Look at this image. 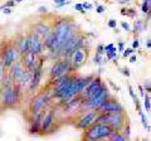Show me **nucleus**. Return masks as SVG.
Returning <instances> with one entry per match:
<instances>
[{
  "instance_id": "f257e3e1",
  "label": "nucleus",
  "mask_w": 151,
  "mask_h": 141,
  "mask_svg": "<svg viewBox=\"0 0 151 141\" xmlns=\"http://www.w3.org/2000/svg\"><path fill=\"white\" fill-rule=\"evenodd\" d=\"M22 91L18 84L14 83L13 86L0 90V102L4 109H15L20 103L22 100Z\"/></svg>"
},
{
  "instance_id": "f03ea898",
  "label": "nucleus",
  "mask_w": 151,
  "mask_h": 141,
  "mask_svg": "<svg viewBox=\"0 0 151 141\" xmlns=\"http://www.w3.org/2000/svg\"><path fill=\"white\" fill-rule=\"evenodd\" d=\"M96 122L98 124H106L111 126L113 130L121 131L127 124L126 112H113V114H98Z\"/></svg>"
},
{
  "instance_id": "7ed1b4c3",
  "label": "nucleus",
  "mask_w": 151,
  "mask_h": 141,
  "mask_svg": "<svg viewBox=\"0 0 151 141\" xmlns=\"http://www.w3.org/2000/svg\"><path fill=\"white\" fill-rule=\"evenodd\" d=\"M84 134L82 136V139L84 140H101V139H107L110 134L113 131L111 126H108L106 124H98L94 122L93 125H91L88 129L83 130Z\"/></svg>"
},
{
  "instance_id": "20e7f679",
  "label": "nucleus",
  "mask_w": 151,
  "mask_h": 141,
  "mask_svg": "<svg viewBox=\"0 0 151 141\" xmlns=\"http://www.w3.org/2000/svg\"><path fill=\"white\" fill-rule=\"evenodd\" d=\"M0 58H1L4 65L8 69L10 65L15 62V60H19L20 58V54L17 49L15 44H14V40L8 42V43H4L0 48Z\"/></svg>"
},
{
  "instance_id": "39448f33",
  "label": "nucleus",
  "mask_w": 151,
  "mask_h": 141,
  "mask_svg": "<svg viewBox=\"0 0 151 141\" xmlns=\"http://www.w3.org/2000/svg\"><path fill=\"white\" fill-rule=\"evenodd\" d=\"M52 98L50 92H39L35 96H33V98L29 102V112L30 115L38 114V112L44 111V109L49 105Z\"/></svg>"
},
{
  "instance_id": "423d86ee",
  "label": "nucleus",
  "mask_w": 151,
  "mask_h": 141,
  "mask_svg": "<svg viewBox=\"0 0 151 141\" xmlns=\"http://www.w3.org/2000/svg\"><path fill=\"white\" fill-rule=\"evenodd\" d=\"M108 97H110V93H108V90H107L106 84H103L102 88L96 93V95H93L92 97L86 98V100L82 101V110L83 109L97 110L98 107H100Z\"/></svg>"
},
{
  "instance_id": "0eeeda50",
  "label": "nucleus",
  "mask_w": 151,
  "mask_h": 141,
  "mask_svg": "<svg viewBox=\"0 0 151 141\" xmlns=\"http://www.w3.org/2000/svg\"><path fill=\"white\" fill-rule=\"evenodd\" d=\"M70 70H73L72 67H70V62H69V58L67 57H60L58 59L54 60L53 65L50 67L49 69V82L53 81V79L58 78L60 76H63V74L70 72Z\"/></svg>"
},
{
  "instance_id": "6e6552de",
  "label": "nucleus",
  "mask_w": 151,
  "mask_h": 141,
  "mask_svg": "<svg viewBox=\"0 0 151 141\" xmlns=\"http://www.w3.org/2000/svg\"><path fill=\"white\" fill-rule=\"evenodd\" d=\"M69 62H70V67H72L73 70L81 68L82 65L87 62L88 59V49L86 47H83V48H78L73 50L72 53L69 55Z\"/></svg>"
},
{
  "instance_id": "1a4fd4ad",
  "label": "nucleus",
  "mask_w": 151,
  "mask_h": 141,
  "mask_svg": "<svg viewBox=\"0 0 151 141\" xmlns=\"http://www.w3.org/2000/svg\"><path fill=\"white\" fill-rule=\"evenodd\" d=\"M97 116H98V111L97 110H88L86 111L84 114H82V116L76 121L74 124V127L78 129V130H86L88 129L91 125H93L97 120Z\"/></svg>"
},
{
  "instance_id": "9d476101",
  "label": "nucleus",
  "mask_w": 151,
  "mask_h": 141,
  "mask_svg": "<svg viewBox=\"0 0 151 141\" xmlns=\"http://www.w3.org/2000/svg\"><path fill=\"white\" fill-rule=\"evenodd\" d=\"M98 114H113V112H125V107L115 100L113 97H108L107 100L97 109Z\"/></svg>"
},
{
  "instance_id": "9b49d317",
  "label": "nucleus",
  "mask_w": 151,
  "mask_h": 141,
  "mask_svg": "<svg viewBox=\"0 0 151 141\" xmlns=\"http://www.w3.org/2000/svg\"><path fill=\"white\" fill-rule=\"evenodd\" d=\"M28 38H29V50L32 53H34L37 55L43 54V50H44L43 39L32 29L28 32Z\"/></svg>"
},
{
  "instance_id": "f8f14e48",
  "label": "nucleus",
  "mask_w": 151,
  "mask_h": 141,
  "mask_svg": "<svg viewBox=\"0 0 151 141\" xmlns=\"http://www.w3.org/2000/svg\"><path fill=\"white\" fill-rule=\"evenodd\" d=\"M55 116H57L55 109H49L47 112H44L43 116H42V121H40V132H43V134L49 132L55 122Z\"/></svg>"
},
{
  "instance_id": "ddd939ff",
  "label": "nucleus",
  "mask_w": 151,
  "mask_h": 141,
  "mask_svg": "<svg viewBox=\"0 0 151 141\" xmlns=\"http://www.w3.org/2000/svg\"><path fill=\"white\" fill-rule=\"evenodd\" d=\"M102 86H103V82H102L101 77L100 76L93 77L91 81H89V83L87 84V87L81 92V95L83 96L84 100H86V98H89L93 95H96V93L102 88Z\"/></svg>"
},
{
  "instance_id": "4468645a",
  "label": "nucleus",
  "mask_w": 151,
  "mask_h": 141,
  "mask_svg": "<svg viewBox=\"0 0 151 141\" xmlns=\"http://www.w3.org/2000/svg\"><path fill=\"white\" fill-rule=\"evenodd\" d=\"M14 44H15L17 49L19 52V54H27L29 50V38H28V34L25 33H18L15 35V39H14Z\"/></svg>"
},
{
  "instance_id": "2eb2a0df",
  "label": "nucleus",
  "mask_w": 151,
  "mask_h": 141,
  "mask_svg": "<svg viewBox=\"0 0 151 141\" xmlns=\"http://www.w3.org/2000/svg\"><path fill=\"white\" fill-rule=\"evenodd\" d=\"M24 72H25V68H24V65L22 64L20 60H15V62L8 68V73H9V76L12 77L14 83H17L19 79H20V77L23 76Z\"/></svg>"
},
{
  "instance_id": "dca6fc26",
  "label": "nucleus",
  "mask_w": 151,
  "mask_h": 141,
  "mask_svg": "<svg viewBox=\"0 0 151 141\" xmlns=\"http://www.w3.org/2000/svg\"><path fill=\"white\" fill-rule=\"evenodd\" d=\"M30 29L34 30L42 39H44L52 29V24H49V23L45 20H39V22H37L35 24H33Z\"/></svg>"
},
{
  "instance_id": "f3484780",
  "label": "nucleus",
  "mask_w": 151,
  "mask_h": 141,
  "mask_svg": "<svg viewBox=\"0 0 151 141\" xmlns=\"http://www.w3.org/2000/svg\"><path fill=\"white\" fill-rule=\"evenodd\" d=\"M42 77H43V68H37L34 72H32V78L29 82V92H34L38 90V87L40 86L42 82Z\"/></svg>"
},
{
  "instance_id": "a211bd4d",
  "label": "nucleus",
  "mask_w": 151,
  "mask_h": 141,
  "mask_svg": "<svg viewBox=\"0 0 151 141\" xmlns=\"http://www.w3.org/2000/svg\"><path fill=\"white\" fill-rule=\"evenodd\" d=\"M107 139H108V140H112V141H115V140L125 141V140H127V139H126V136H125V135H122L121 131H116V130H113Z\"/></svg>"
},
{
  "instance_id": "6ab92c4d",
  "label": "nucleus",
  "mask_w": 151,
  "mask_h": 141,
  "mask_svg": "<svg viewBox=\"0 0 151 141\" xmlns=\"http://www.w3.org/2000/svg\"><path fill=\"white\" fill-rule=\"evenodd\" d=\"M121 15H126L129 18H136L137 13H136L135 9H127V8H122L121 9Z\"/></svg>"
},
{
  "instance_id": "aec40b11",
  "label": "nucleus",
  "mask_w": 151,
  "mask_h": 141,
  "mask_svg": "<svg viewBox=\"0 0 151 141\" xmlns=\"http://www.w3.org/2000/svg\"><path fill=\"white\" fill-rule=\"evenodd\" d=\"M144 28H145V23H144V20L137 19V20L135 22V24H134V32H135V34H136V33H142Z\"/></svg>"
},
{
  "instance_id": "412c9836",
  "label": "nucleus",
  "mask_w": 151,
  "mask_h": 141,
  "mask_svg": "<svg viewBox=\"0 0 151 141\" xmlns=\"http://www.w3.org/2000/svg\"><path fill=\"white\" fill-rule=\"evenodd\" d=\"M137 112H139V115H140V117H141V122H142L144 127L147 130V131H151V126L149 125V121H147V119H146V116H145V114L142 112V110H140V111H137Z\"/></svg>"
},
{
  "instance_id": "4be33fe9",
  "label": "nucleus",
  "mask_w": 151,
  "mask_h": 141,
  "mask_svg": "<svg viewBox=\"0 0 151 141\" xmlns=\"http://www.w3.org/2000/svg\"><path fill=\"white\" fill-rule=\"evenodd\" d=\"M144 107L147 112L151 111V97H150L149 93H146V95L144 96Z\"/></svg>"
},
{
  "instance_id": "5701e85b",
  "label": "nucleus",
  "mask_w": 151,
  "mask_h": 141,
  "mask_svg": "<svg viewBox=\"0 0 151 141\" xmlns=\"http://www.w3.org/2000/svg\"><path fill=\"white\" fill-rule=\"evenodd\" d=\"M93 63L97 65H102L103 64V54L96 53V55L93 57Z\"/></svg>"
},
{
  "instance_id": "b1692460",
  "label": "nucleus",
  "mask_w": 151,
  "mask_h": 141,
  "mask_svg": "<svg viewBox=\"0 0 151 141\" xmlns=\"http://www.w3.org/2000/svg\"><path fill=\"white\" fill-rule=\"evenodd\" d=\"M106 57L107 59H117V49L113 48L112 50L106 52Z\"/></svg>"
},
{
  "instance_id": "393cba45",
  "label": "nucleus",
  "mask_w": 151,
  "mask_h": 141,
  "mask_svg": "<svg viewBox=\"0 0 151 141\" xmlns=\"http://www.w3.org/2000/svg\"><path fill=\"white\" fill-rule=\"evenodd\" d=\"M150 4L146 1V0H144V3H142V5H141V12H142L144 14H150Z\"/></svg>"
},
{
  "instance_id": "a878e982",
  "label": "nucleus",
  "mask_w": 151,
  "mask_h": 141,
  "mask_svg": "<svg viewBox=\"0 0 151 141\" xmlns=\"http://www.w3.org/2000/svg\"><path fill=\"white\" fill-rule=\"evenodd\" d=\"M134 48H127V49H124V52H122V57L124 58H129L131 54H134Z\"/></svg>"
},
{
  "instance_id": "bb28decb",
  "label": "nucleus",
  "mask_w": 151,
  "mask_h": 141,
  "mask_svg": "<svg viewBox=\"0 0 151 141\" xmlns=\"http://www.w3.org/2000/svg\"><path fill=\"white\" fill-rule=\"evenodd\" d=\"M144 90L146 91V92H150L151 93V81H145V83H144Z\"/></svg>"
},
{
  "instance_id": "cd10ccee",
  "label": "nucleus",
  "mask_w": 151,
  "mask_h": 141,
  "mask_svg": "<svg viewBox=\"0 0 151 141\" xmlns=\"http://www.w3.org/2000/svg\"><path fill=\"white\" fill-rule=\"evenodd\" d=\"M121 27H122V29H125L126 32H131V27L127 22H121Z\"/></svg>"
},
{
  "instance_id": "c85d7f7f",
  "label": "nucleus",
  "mask_w": 151,
  "mask_h": 141,
  "mask_svg": "<svg viewBox=\"0 0 151 141\" xmlns=\"http://www.w3.org/2000/svg\"><path fill=\"white\" fill-rule=\"evenodd\" d=\"M74 8V10H77V12H81L82 14H84V9H83V6H82V4H76V5L73 6Z\"/></svg>"
},
{
  "instance_id": "c756f323",
  "label": "nucleus",
  "mask_w": 151,
  "mask_h": 141,
  "mask_svg": "<svg viewBox=\"0 0 151 141\" xmlns=\"http://www.w3.org/2000/svg\"><path fill=\"white\" fill-rule=\"evenodd\" d=\"M108 27H110L111 29H115V28L117 27V22L115 19H110L108 20Z\"/></svg>"
},
{
  "instance_id": "7c9ffc66",
  "label": "nucleus",
  "mask_w": 151,
  "mask_h": 141,
  "mask_svg": "<svg viewBox=\"0 0 151 141\" xmlns=\"http://www.w3.org/2000/svg\"><path fill=\"white\" fill-rule=\"evenodd\" d=\"M1 6H9V8L15 6V0H8V1L4 4V5H1Z\"/></svg>"
},
{
  "instance_id": "2f4dec72",
  "label": "nucleus",
  "mask_w": 151,
  "mask_h": 141,
  "mask_svg": "<svg viewBox=\"0 0 151 141\" xmlns=\"http://www.w3.org/2000/svg\"><path fill=\"white\" fill-rule=\"evenodd\" d=\"M121 72H122V74H124V76H126V77H130V76H131L130 69H129V68H126V67L121 68Z\"/></svg>"
},
{
  "instance_id": "473e14b6",
  "label": "nucleus",
  "mask_w": 151,
  "mask_h": 141,
  "mask_svg": "<svg viewBox=\"0 0 151 141\" xmlns=\"http://www.w3.org/2000/svg\"><path fill=\"white\" fill-rule=\"evenodd\" d=\"M97 53H100V54L105 53V45H103V44H98L97 45Z\"/></svg>"
},
{
  "instance_id": "72a5a7b5",
  "label": "nucleus",
  "mask_w": 151,
  "mask_h": 141,
  "mask_svg": "<svg viewBox=\"0 0 151 141\" xmlns=\"http://www.w3.org/2000/svg\"><path fill=\"white\" fill-rule=\"evenodd\" d=\"M82 6H83L84 10H91V9L93 8V5L89 4V3H82Z\"/></svg>"
},
{
  "instance_id": "f704fd0d",
  "label": "nucleus",
  "mask_w": 151,
  "mask_h": 141,
  "mask_svg": "<svg viewBox=\"0 0 151 141\" xmlns=\"http://www.w3.org/2000/svg\"><path fill=\"white\" fill-rule=\"evenodd\" d=\"M139 47H140V40H139V38H135L134 42H132V48L136 49V48H139Z\"/></svg>"
},
{
  "instance_id": "c9c22d12",
  "label": "nucleus",
  "mask_w": 151,
  "mask_h": 141,
  "mask_svg": "<svg viewBox=\"0 0 151 141\" xmlns=\"http://www.w3.org/2000/svg\"><path fill=\"white\" fill-rule=\"evenodd\" d=\"M38 13L39 14H47L48 13V9H47V6H39L38 8Z\"/></svg>"
},
{
  "instance_id": "e433bc0d",
  "label": "nucleus",
  "mask_w": 151,
  "mask_h": 141,
  "mask_svg": "<svg viewBox=\"0 0 151 141\" xmlns=\"http://www.w3.org/2000/svg\"><path fill=\"white\" fill-rule=\"evenodd\" d=\"M96 12H97L98 14H102L103 12H106V8L103 6V5H97V8H96Z\"/></svg>"
},
{
  "instance_id": "4c0bfd02",
  "label": "nucleus",
  "mask_w": 151,
  "mask_h": 141,
  "mask_svg": "<svg viewBox=\"0 0 151 141\" xmlns=\"http://www.w3.org/2000/svg\"><path fill=\"white\" fill-rule=\"evenodd\" d=\"M113 48H115V44H113V43H110V44L105 45V53H106V52H108V50H112Z\"/></svg>"
},
{
  "instance_id": "58836bf2",
  "label": "nucleus",
  "mask_w": 151,
  "mask_h": 141,
  "mask_svg": "<svg viewBox=\"0 0 151 141\" xmlns=\"http://www.w3.org/2000/svg\"><path fill=\"white\" fill-rule=\"evenodd\" d=\"M108 83H110V86H111V87L113 88V91H115V92H116V91H117V92H119V91H120V87H117V86H116V84H115V83H113L112 81H108Z\"/></svg>"
},
{
  "instance_id": "ea45409f",
  "label": "nucleus",
  "mask_w": 151,
  "mask_h": 141,
  "mask_svg": "<svg viewBox=\"0 0 151 141\" xmlns=\"http://www.w3.org/2000/svg\"><path fill=\"white\" fill-rule=\"evenodd\" d=\"M129 93H130V96H131V98H134L136 95H135V92H134V88H132V86L131 84H129Z\"/></svg>"
},
{
  "instance_id": "a19ab883",
  "label": "nucleus",
  "mask_w": 151,
  "mask_h": 141,
  "mask_svg": "<svg viewBox=\"0 0 151 141\" xmlns=\"http://www.w3.org/2000/svg\"><path fill=\"white\" fill-rule=\"evenodd\" d=\"M124 49H125L124 42H120V43H119V49H117V52H124Z\"/></svg>"
},
{
  "instance_id": "79ce46f5",
  "label": "nucleus",
  "mask_w": 151,
  "mask_h": 141,
  "mask_svg": "<svg viewBox=\"0 0 151 141\" xmlns=\"http://www.w3.org/2000/svg\"><path fill=\"white\" fill-rule=\"evenodd\" d=\"M136 60H137V57H136L135 54H131L130 55V63H136Z\"/></svg>"
},
{
  "instance_id": "37998d69",
  "label": "nucleus",
  "mask_w": 151,
  "mask_h": 141,
  "mask_svg": "<svg viewBox=\"0 0 151 141\" xmlns=\"http://www.w3.org/2000/svg\"><path fill=\"white\" fill-rule=\"evenodd\" d=\"M115 3H117V4H129L130 0H115Z\"/></svg>"
},
{
  "instance_id": "c03bdc74",
  "label": "nucleus",
  "mask_w": 151,
  "mask_h": 141,
  "mask_svg": "<svg viewBox=\"0 0 151 141\" xmlns=\"http://www.w3.org/2000/svg\"><path fill=\"white\" fill-rule=\"evenodd\" d=\"M139 91H140V95H141V96H142V97H144V96H145V90H144V87H142V86H141V84H140V86H139Z\"/></svg>"
},
{
  "instance_id": "a18cd8bd",
  "label": "nucleus",
  "mask_w": 151,
  "mask_h": 141,
  "mask_svg": "<svg viewBox=\"0 0 151 141\" xmlns=\"http://www.w3.org/2000/svg\"><path fill=\"white\" fill-rule=\"evenodd\" d=\"M55 4H60V3H64V1H69V0H53Z\"/></svg>"
},
{
  "instance_id": "49530a36",
  "label": "nucleus",
  "mask_w": 151,
  "mask_h": 141,
  "mask_svg": "<svg viewBox=\"0 0 151 141\" xmlns=\"http://www.w3.org/2000/svg\"><path fill=\"white\" fill-rule=\"evenodd\" d=\"M146 47H147V48H151V38L147 39V42H146Z\"/></svg>"
},
{
  "instance_id": "de8ad7c7",
  "label": "nucleus",
  "mask_w": 151,
  "mask_h": 141,
  "mask_svg": "<svg viewBox=\"0 0 151 141\" xmlns=\"http://www.w3.org/2000/svg\"><path fill=\"white\" fill-rule=\"evenodd\" d=\"M20 1H23V0H15V3H20Z\"/></svg>"
},
{
  "instance_id": "09e8293b",
  "label": "nucleus",
  "mask_w": 151,
  "mask_h": 141,
  "mask_svg": "<svg viewBox=\"0 0 151 141\" xmlns=\"http://www.w3.org/2000/svg\"><path fill=\"white\" fill-rule=\"evenodd\" d=\"M69 1H70V0H69Z\"/></svg>"
}]
</instances>
